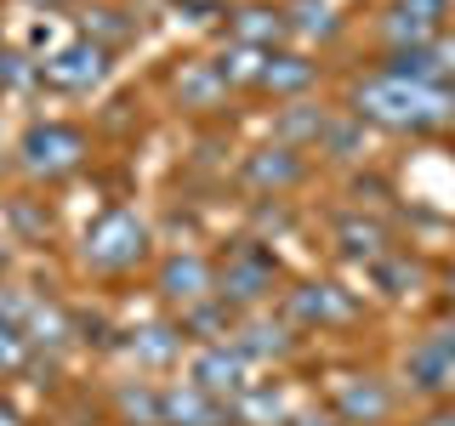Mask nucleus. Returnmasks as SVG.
Masks as SVG:
<instances>
[{
  "label": "nucleus",
  "mask_w": 455,
  "mask_h": 426,
  "mask_svg": "<svg viewBox=\"0 0 455 426\" xmlns=\"http://www.w3.org/2000/svg\"><path fill=\"white\" fill-rule=\"evenodd\" d=\"M353 120L398 131V137L444 131V125H455V85H416L381 68V75L353 85Z\"/></svg>",
  "instance_id": "1"
},
{
  "label": "nucleus",
  "mask_w": 455,
  "mask_h": 426,
  "mask_svg": "<svg viewBox=\"0 0 455 426\" xmlns=\"http://www.w3.org/2000/svg\"><path fill=\"white\" fill-rule=\"evenodd\" d=\"M92 154V137L68 120H35L18 137V170L35 182H57V177H75Z\"/></svg>",
  "instance_id": "2"
},
{
  "label": "nucleus",
  "mask_w": 455,
  "mask_h": 426,
  "mask_svg": "<svg viewBox=\"0 0 455 426\" xmlns=\"http://www.w3.org/2000/svg\"><path fill=\"white\" fill-rule=\"evenodd\" d=\"M148 245H154L148 222H142L137 210H103L80 239V262L92 267V273H132L142 256H148Z\"/></svg>",
  "instance_id": "3"
},
{
  "label": "nucleus",
  "mask_w": 455,
  "mask_h": 426,
  "mask_svg": "<svg viewBox=\"0 0 455 426\" xmlns=\"http://www.w3.org/2000/svg\"><path fill=\"white\" fill-rule=\"evenodd\" d=\"M274 279H279V262H274V250H262V245H239V250H228V262L217 267V296L228 307H256V302H267L274 296Z\"/></svg>",
  "instance_id": "4"
},
{
  "label": "nucleus",
  "mask_w": 455,
  "mask_h": 426,
  "mask_svg": "<svg viewBox=\"0 0 455 426\" xmlns=\"http://www.w3.org/2000/svg\"><path fill=\"white\" fill-rule=\"evenodd\" d=\"M108 57L114 51L92 46V40H63V46L40 63V85H52V91H63V97H85L108 80Z\"/></svg>",
  "instance_id": "5"
},
{
  "label": "nucleus",
  "mask_w": 455,
  "mask_h": 426,
  "mask_svg": "<svg viewBox=\"0 0 455 426\" xmlns=\"http://www.w3.org/2000/svg\"><path fill=\"white\" fill-rule=\"evenodd\" d=\"M404 381L416 392H427V398L455 392V319L433 324V330L404 352Z\"/></svg>",
  "instance_id": "6"
},
{
  "label": "nucleus",
  "mask_w": 455,
  "mask_h": 426,
  "mask_svg": "<svg viewBox=\"0 0 455 426\" xmlns=\"http://www.w3.org/2000/svg\"><path fill=\"white\" fill-rule=\"evenodd\" d=\"M359 296L353 290H341V284H331V279H307V284H296L291 296H284V319L291 324H302V330H336V324H353L359 319Z\"/></svg>",
  "instance_id": "7"
},
{
  "label": "nucleus",
  "mask_w": 455,
  "mask_h": 426,
  "mask_svg": "<svg viewBox=\"0 0 455 426\" xmlns=\"http://www.w3.org/2000/svg\"><path fill=\"white\" fill-rule=\"evenodd\" d=\"M188 387L222 398V404H234V398L251 387V359L234 347V341H211V347H199L188 359Z\"/></svg>",
  "instance_id": "8"
},
{
  "label": "nucleus",
  "mask_w": 455,
  "mask_h": 426,
  "mask_svg": "<svg viewBox=\"0 0 455 426\" xmlns=\"http://www.w3.org/2000/svg\"><path fill=\"white\" fill-rule=\"evenodd\" d=\"M160 296L171 307H182V312L211 302V296H217V267H211L199 250H171L160 262Z\"/></svg>",
  "instance_id": "9"
},
{
  "label": "nucleus",
  "mask_w": 455,
  "mask_h": 426,
  "mask_svg": "<svg viewBox=\"0 0 455 426\" xmlns=\"http://www.w3.org/2000/svg\"><path fill=\"white\" fill-rule=\"evenodd\" d=\"M387 75L416 80V85H455V40L438 35V40H427V46L387 51Z\"/></svg>",
  "instance_id": "10"
},
{
  "label": "nucleus",
  "mask_w": 455,
  "mask_h": 426,
  "mask_svg": "<svg viewBox=\"0 0 455 426\" xmlns=\"http://www.w3.org/2000/svg\"><path fill=\"white\" fill-rule=\"evenodd\" d=\"M331 404H336V421H347V426H381L393 415V392L376 375H341Z\"/></svg>",
  "instance_id": "11"
},
{
  "label": "nucleus",
  "mask_w": 455,
  "mask_h": 426,
  "mask_svg": "<svg viewBox=\"0 0 455 426\" xmlns=\"http://www.w3.org/2000/svg\"><path fill=\"white\" fill-rule=\"evenodd\" d=\"M160 426H234V409L222 398L177 381V387H160Z\"/></svg>",
  "instance_id": "12"
},
{
  "label": "nucleus",
  "mask_w": 455,
  "mask_h": 426,
  "mask_svg": "<svg viewBox=\"0 0 455 426\" xmlns=\"http://www.w3.org/2000/svg\"><path fill=\"white\" fill-rule=\"evenodd\" d=\"M302 177H307L302 154L284 148V142H267V148H256L251 160H245V182H251L256 193H284V188H296Z\"/></svg>",
  "instance_id": "13"
},
{
  "label": "nucleus",
  "mask_w": 455,
  "mask_h": 426,
  "mask_svg": "<svg viewBox=\"0 0 455 426\" xmlns=\"http://www.w3.org/2000/svg\"><path fill=\"white\" fill-rule=\"evenodd\" d=\"M234 341L239 352L256 364V359H284V352H296V324L291 319H267V312H256V319H239L234 324Z\"/></svg>",
  "instance_id": "14"
},
{
  "label": "nucleus",
  "mask_w": 455,
  "mask_h": 426,
  "mask_svg": "<svg viewBox=\"0 0 455 426\" xmlns=\"http://www.w3.org/2000/svg\"><path fill=\"white\" fill-rule=\"evenodd\" d=\"M228 40L256 46V51H279L291 40V23H284L279 6H239V12H228Z\"/></svg>",
  "instance_id": "15"
},
{
  "label": "nucleus",
  "mask_w": 455,
  "mask_h": 426,
  "mask_svg": "<svg viewBox=\"0 0 455 426\" xmlns=\"http://www.w3.org/2000/svg\"><path fill=\"white\" fill-rule=\"evenodd\" d=\"M313 80H319V63H307L302 51H267L262 80H256V85H262V91H274V97H291V103H296V97H302Z\"/></svg>",
  "instance_id": "16"
},
{
  "label": "nucleus",
  "mask_w": 455,
  "mask_h": 426,
  "mask_svg": "<svg viewBox=\"0 0 455 426\" xmlns=\"http://www.w3.org/2000/svg\"><path fill=\"white\" fill-rule=\"evenodd\" d=\"M171 85H177V103H182V108H199V114H205V108H222V103H228V85L217 80L211 57H199V63H182Z\"/></svg>",
  "instance_id": "17"
},
{
  "label": "nucleus",
  "mask_w": 455,
  "mask_h": 426,
  "mask_svg": "<svg viewBox=\"0 0 455 426\" xmlns=\"http://www.w3.org/2000/svg\"><path fill=\"white\" fill-rule=\"evenodd\" d=\"M18 335L28 341V352H63V347H68V319H63V307L46 302V296H35V307H28V319L18 324Z\"/></svg>",
  "instance_id": "18"
},
{
  "label": "nucleus",
  "mask_w": 455,
  "mask_h": 426,
  "mask_svg": "<svg viewBox=\"0 0 455 426\" xmlns=\"http://www.w3.org/2000/svg\"><path fill=\"white\" fill-rule=\"evenodd\" d=\"M80 40L114 51V46H125V40H137V18L120 12V6H85L80 12Z\"/></svg>",
  "instance_id": "19"
},
{
  "label": "nucleus",
  "mask_w": 455,
  "mask_h": 426,
  "mask_svg": "<svg viewBox=\"0 0 455 426\" xmlns=\"http://www.w3.org/2000/svg\"><path fill=\"white\" fill-rule=\"evenodd\" d=\"M324 125H331V114H324L319 103H307V97H296L291 108H279V142H284V148H296V154H302L307 142L319 148Z\"/></svg>",
  "instance_id": "20"
},
{
  "label": "nucleus",
  "mask_w": 455,
  "mask_h": 426,
  "mask_svg": "<svg viewBox=\"0 0 455 426\" xmlns=\"http://www.w3.org/2000/svg\"><path fill=\"white\" fill-rule=\"evenodd\" d=\"M336 245L341 256H353V262H376L381 250H387V227H381L376 217H336Z\"/></svg>",
  "instance_id": "21"
},
{
  "label": "nucleus",
  "mask_w": 455,
  "mask_h": 426,
  "mask_svg": "<svg viewBox=\"0 0 455 426\" xmlns=\"http://www.w3.org/2000/svg\"><path fill=\"white\" fill-rule=\"evenodd\" d=\"M234 324H239V312L228 307L222 296H211V302H199V307L182 312L177 330H182V335H194L199 347H211V341H228V335H234Z\"/></svg>",
  "instance_id": "22"
},
{
  "label": "nucleus",
  "mask_w": 455,
  "mask_h": 426,
  "mask_svg": "<svg viewBox=\"0 0 455 426\" xmlns=\"http://www.w3.org/2000/svg\"><path fill=\"white\" fill-rule=\"evenodd\" d=\"M132 359L142 369H171L182 359V330L177 324H142V330L132 335Z\"/></svg>",
  "instance_id": "23"
},
{
  "label": "nucleus",
  "mask_w": 455,
  "mask_h": 426,
  "mask_svg": "<svg viewBox=\"0 0 455 426\" xmlns=\"http://www.w3.org/2000/svg\"><path fill=\"white\" fill-rule=\"evenodd\" d=\"M262 63H267V51L239 46V40H228V46L211 57V68H217V80L228 85V91H239V85H256V80H262Z\"/></svg>",
  "instance_id": "24"
},
{
  "label": "nucleus",
  "mask_w": 455,
  "mask_h": 426,
  "mask_svg": "<svg viewBox=\"0 0 455 426\" xmlns=\"http://www.w3.org/2000/svg\"><path fill=\"white\" fill-rule=\"evenodd\" d=\"M234 421H245V426H274V421H284V398L267 387V381H251L245 392L234 398Z\"/></svg>",
  "instance_id": "25"
},
{
  "label": "nucleus",
  "mask_w": 455,
  "mask_h": 426,
  "mask_svg": "<svg viewBox=\"0 0 455 426\" xmlns=\"http://www.w3.org/2000/svg\"><path fill=\"white\" fill-rule=\"evenodd\" d=\"M284 23H291V40H331L336 35V12L324 6V0H296L291 12H284Z\"/></svg>",
  "instance_id": "26"
},
{
  "label": "nucleus",
  "mask_w": 455,
  "mask_h": 426,
  "mask_svg": "<svg viewBox=\"0 0 455 426\" xmlns=\"http://www.w3.org/2000/svg\"><path fill=\"white\" fill-rule=\"evenodd\" d=\"M120 415L132 426H160V387H148V381H132V387H120Z\"/></svg>",
  "instance_id": "27"
},
{
  "label": "nucleus",
  "mask_w": 455,
  "mask_h": 426,
  "mask_svg": "<svg viewBox=\"0 0 455 426\" xmlns=\"http://www.w3.org/2000/svg\"><path fill=\"white\" fill-rule=\"evenodd\" d=\"M370 273H376V284H381L387 296H410V284L421 279V267L404 262V256H393V250H381L376 262H370Z\"/></svg>",
  "instance_id": "28"
},
{
  "label": "nucleus",
  "mask_w": 455,
  "mask_h": 426,
  "mask_svg": "<svg viewBox=\"0 0 455 426\" xmlns=\"http://www.w3.org/2000/svg\"><path fill=\"white\" fill-rule=\"evenodd\" d=\"M359 131H364V120H336L331 114V125H324V137H319V148L331 154V160H353V154H359Z\"/></svg>",
  "instance_id": "29"
},
{
  "label": "nucleus",
  "mask_w": 455,
  "mask_h": 426,
  "mask_svg": "<svg viewBox=\"0 0 455 426\" xmlns=\"http://www.w3.org/2000/svg\"><path fill=\"white\" fill-rule=\"evenodd\" d=\"M18 369H35V352H28V341L12 330L6 319H0V381L18 375Z\"/></svg>",
  "instance_id": "30"
},
{
  "label": "nucleus",
  "mask_w": 455,
  "mask_h": 426,
  "mask_svg": "<svg viewBox=\"0 0 455 426\" xmlns=\"http://www.w3.org/2000/svg\"><path fill=\"white\" fill-rule=\"evenodd\" d=\"M393 6H398V12H410V18H421V23H433V28H444L455 0H393Z\"/></svg>",
  "instance_id": "31"
},
{
  "label": "nucleus",
  "mask_w": 455,
  "mask_h": 426,
  "mask_svg": "<svg viewBox=\"0 0 455 426\" xmlns=\"http://www.w3.org/2000/svg\"><path fill=\"white\" fill-rule=\"evenodd\" d=\"M6 80H12V46L0 40V85H6Z\"/></svg>",
  "instance_id": "32"
},
{
  "label": "nucleus",
  "mask_w": 455,
  "mask_h": 426,
  "mask_svg": "<svg viewBox=\"0 0 455 426\" xmlns=\"http://www.w3.org/2000/svg\"><path fill=\"white\" fill-rule=\"evenodd\" d=\"M0 426H23V415H18V409L6 404V398H0Z\"/></svg>",
  "instance_id": "33"
},
{
  "label": "nucleus",
  "mask_w": 455,
  "mask_h": 426,
  "mask_svg": "<svg viewBox=\"0 0 455 426\" xmlns=\"http://www.w3.org/2000/svg\"><path fill=\"white\" fill-rule=\"evenodd\" d=\"M421 426H455V409H438V415H427Z\"/></svg>",
  "instance_id": "34"
},
{
  "label": "nucleus",
  "mask_w": 455,
  "mask_h": 426,
  "mask_svg": "<svg viewBox=\"0 0 455 426\" xmlns=\"http://www.w3.org/2000/svg\"><path fill=\"white\" fill-rule=\"evenodd\" d=\"M296 426H347V421H331V415H302Z\"/></svg>",
  "instance_id": "35"
},
{
  "label": "nucleus",
  "mask_w": 455,
  "mask_h": 426,
  "mask_svg": "<svg viewBox=\"0 0 455 426\" xmlns=\"http://www.w3.org/2000/svg\"><path fill=\"white\" fill-rule=\"evenodd\" d=\"M6 256H12V250H6V239H0V273H6Z\"/></svg>",
  "instance_id": "36"
},
{
  "label": "nucleus",
  "mask_w": 455,
  "mask_h": 426,
  "mask_svg": "<svg viewBox=\"0 0 455 426\" xmlns=\"http://www.w3.org/2000/svg\"><path fill=\"white\" fill-rule=\"evenodd\" d=\"M450 302H455V267H450Z\"/></svg>",
  "instance_id": "37"
},
{
  "label": "nucleus",
  "mask_w": 455,
  "mask_h": 426,
  "mask_svg": "<svg viewBox=\"0 0 455 426\" xmlns=\"http://www.w3.org/2000/svg\"><path fill=\"white\" fill-rule=\"evenodd\" d=\"M0 170H6V142H0Z\"/></svg>",
  "instance_id": "38"
}]
</instances>
